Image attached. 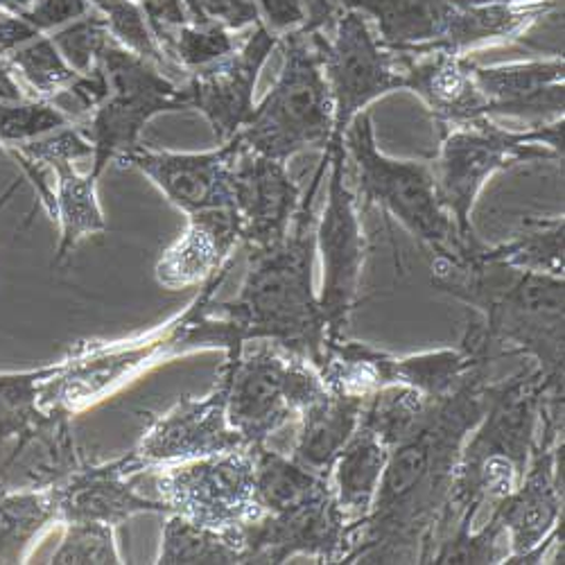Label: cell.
Returning a JSON list of instances; mask_svg holds the SVG:
<instances>
[{"label": "cell", "instance_id": "obj_10", "mask_svg": "<svg viewBox=\"0 0 565 565\" xmlns=\"http://www.w3.org/2000/svg\"><path fill=\"white\" fill-rule=\"evenodd\" d=\"M107 75L105 100L82 122L90 140V174L100 179L109 163L140 143V131L161 114L191 111L185 84H177L150 60L134 55L114 39L105 45L98 62Z\"/></svg>", "mask_w": 565, "mask_h": 565}, {"label": "cell", "instance_id": "obj_46", "mask_svg": "<svg viewBox=\"0 0 565 565\" xmlns=\"http://www.w3.org/2000/svg\"><path fill=\"white\" fill-rule=\"evenodd\" d=\"M303 12H306V25L301 28V32L306 34H331L338 19L342 17L344 0H301Z\"/></svg>", "mask_w": 565, "mask_h": 565}, {"label": "cell", "instance_id": "obj_36", "mask_svg": "<svg viewBox=\"0 0 565 565\" xmlns=\"http://www.w3.org/2000/svg\"><path fill=\"white\" fill-rule=\"evenodd\" d=\"M254 461V491L263 513H278L288 509L328 482L326 478L310 473L292 457L274 452L267 446H256Z\"/></svg>", "mask_w": 565, "mask_h": 565}, {"label": "cell", "instance_id": "obj_45", "mask_svg": "<svg viewBox=\"0 0 565 565\" xmlns=\"http://www.w3.org/2000/svg\"><path fill=\"white\" fill-rule=\"evenodd\" d=\"M256 6L260 23L278 39L306 25V12L301 0H256Z\"/></svg>", "mask_w": 565, "mask_h": 565}, {"label": "cell", "instance_id": "obj_30", "mask_svg": "<svg viewBox=\"0 0 565 565\" xmlns=\"http://www.w3.org/2000/svg\"><path fill=\"white\" fill-rule=\"evenodd\" d=\"M390 446L366 428H358L338 455L331 470V487L347 523L355 530L366 521L379 493Z\"/></svg>", "mask_w": 565, "mask_h": 565}, {"label": "cell", "instance_id": "obj_16", "mask_svg": "<svg viewBox=\"0 0 565 565\" xmlns=\"http://www.w3.org/2000/svg\"><path fill=\"white\" fill-rule=\"evenodd\" d=\"M331 150V177H328V200L317 220V252L321 254L323 282L319 306L326 319L328 342L342 340L344 326L358 303L360 278L364 265V231L358 198L347 183V152L342 146Z\"/></svg>", "mask_w": 565, "mask_h": 565}, {"label": "cell", "instance_id": "obj_7", "mask_svg": "<svg viewBox=\"0 0 565 565\" xmlns=\"http://www.w3.org/2000/svg\"><path fill=\"white\" fill-rule=\"evenodd\" d=\"M282 68L267 96L254 105L241 129L249 152L288 163L306 150H326L333 140L335 109L312 39L297 30L282 34Z\"/></svg>", "mask_w": 565, "mask_h": 565}, {"label": "cell", "instance_id": "obj_19", "mask_svg": "<svg viewBox=\"0 0 565 565\" xmlns=\"http://www.w3.org/2000/svg\"><path fill=\"white\" fill-rule=\"evenodd\" d=\"M243 150L238 131L209 152H170L138 143L120 154L116 163L148 177L166 200L188 217L233 206V166Z\"/></svg>", "mask_w": 565, "mask_h": 565}, {"label": "cell", "instance_id": "obj_28", "mask_svg": "<svg viewBox=\"0 0 565 565\" xmlns=\"http://www.w3.org/2000/svg\"><path fill=\"white\" fill-rule=\"evenodd\" d=\"M558 8L561 0H476L452 17L433 49L468 55L478 45L518 39Z\"/></svg>", "mask_w": 565, "mask_h": 565}, {"label": "cell", "instance_id": "obj_22", "mask_svg": "<svg viewBox=\"0 0 565 565\" xmlns=\"http://www.w3.org/2000/svg\"><path fill=\"white\" fill-rule=\"evenodd\" d=\"M143 476L131 455L107 463H77L62 478L51 482L60 525L66 523H107L125 525L140 513H170L161 500H150L134 489Z\"/></svg>", "mask_w": 565, "mask_h": 565}, {"label": "cell", "instance_id": "obj_42", "mask_svg": "<svg viewBox=\"0 0 565 565\" xmlns=\"http://www.w3.org/2000/svg\"><path fill=\"white\" fill-rule=\"evenodd\" d=\"M191 21L215 23L228 32H241L260 23L256 0H183Z\"/></svg>", "mask_w": 565, "mask_h": 565}, {"label": "cell", "instance_id": "obj_31", "mask_svg": "<svg viewBox=\"0 0 565 565\" xmlns=\"http://www.w3.org/2000/svg\"><path fill=\"white\" fill-rule=\"evenodd\" d=\"M53 525H60V513L51 484L0 489V563H25Z\"/></svg>", "mask_w": 565, "mask_h": 565}, {"label": "cell", "instance_id": "obj_20", "mask_svg": "<svg viewBox=\"0 0 565 565\" xmlns=\"http://www.w3.org/2000/svg\"><path fill=\"white\" fill-rule=\"evenodd\" d=\"M57 369L60 364L53 362L30 371L0 373V448L10 441L17 444L8 466L30 446L39 444L45 457L43 473L51 482L79 463L71 435V418L41 407L43 387Z\"/></svg>", "mask_w": 565, "mask_h": 565}, {"label": "cell", "instance_id": "obj_26", "mask_svg": "<svg viewBox=\"0 0 565 565\" xmlns=\"http://www.w3.org/2000/svg\"><path fill=\"white\" fill-rule=\"evenodd\" d=\"M241 245V222L231 209L188 215L185 231L161 254L154 276L166 290L200 288L222 267L233 263Z\"/></svg>", "mask_w": 565, "mask_h": 565}, {"label": "cell", "instance_id": "obj_43", "mask_svg": "<svg viewBox=\"0 0 565 565\" xmlns=\"http://www.w3.org/2000/svg\"><path fill=\"white\" fill-rule=\"evenodd\" d=\"M88 0H34L32 8L23 14L25 19L39 34H51L90 12Z\"/></svg>", "mask_w": 565, "mask_h": 565}, {"label": "cell", "instance_id": "obj_23", "mask_svg": "<svg viewBox=\"0 0 565 565\" xmlns=\"http://www.w3.org/2000/svg\"><path fill=\"white\" fill-rule=\"evenodd\" d=\"M233 211L241 222V243L265 252L286 238L301 204V188L288 163L243 150L233 166Z\"/></svg>", "mask_w": 565, "mask_h": 565}, {"label": "cell", "instance_id": "obj_3", "mask_svg": "<svg viewBox=\"0 0 565 565\" xmlns=\"http://www.w3.org/2000/svg\"><path fill=\"white\" fill-rule=\"evenodd\" d=\"M478 249L437 258L433 286L480 315L498 358L527 355L550 387H563V276L491 263Z\"/></svg>", "mask_w": 565, "mask_h": 565}, {"label": "cell", "instance_id": "obj_44", "mask_svg": "<svg viewBox=\"0 0 565 565\" xmlns=\"http://www.w3.org/2000/svg\"><path fill=\"white\" fill-rule=\"evenodd\" d=\"M138 6L143 8V12L148 17V23H150L157 41L161 43L163 53L168 51V45H170L174 32L181 25L191 21V17H188V10L183 6V0H138Z\"/></svg>", "mask_w": 565, "mask_h": 565}, {"label": "cell", "instance_id": "obj_24", "mask_svg": "<svg viewBox=\"0 0 565 565\" xmlns=\"http://www.w3.org/2000/svg\"><path fill=\"white\" fill-rule=\"evenodd\" d=\"M473 79L489 118L509 116L534 125L563 118L565 62L561 55L500 66H478L473 62Z\"/></svg>", "mask_w": 565, "mask_h": 565}, {"label": "cell", "instance_id": "obj_25", "mask_svg": "<svg viewBox=\"0 0 565 565\" xmlns=\"http://www.w3.org/2000/svg\"><path fill=\"white\" fill-rule=\"evenodd\" d=\"M405 88L416 93L433 114L437 129L470 125L487 116L482 93L473 79V62L444 49L394 55Z\"/></svg>", "mask_w": 565, "mask_h": 565}, {"label": "cell", "instance_id": "obj_17", "mask_svg": "<svg viewBox=\"0 0 565 565\" xmlns=\"http://www.w3.org/2000/svg\"><path fill=\"white\" fill-rule=\"evenodd\" d=\"M235 364L238 360H224L217 383L206 396H183L168 412L152 418L129 452L140 473L146 476L166 466L247 448V441L231 428L226 414Z\"/></svg>", "mask_w": 565, "mask_h": 565}, {"label": "cell", "instance_id": "obj_1", "mask_svg": "<svg viewBox=\"0 0 565 565\" xmlns=\"http://www.w3.org/2000/svg\"><path fill=\"white\" fill-rule=\"evenodd\" d=\"M491 364H478L414 435L390 448L373 509L344 563H428L463 441L489 403Z\"/></svg>", "mask_w": 565, "mask_h": 565}, {"label": "cell", "instance_id": "obj_9", "mask_svg": "<svg viewBox=\"0 0 565 565\" xmlns=\"http://www.w3.org/2000/svg\"><path fill=\"white\" fill-rule=\"evenodd\" d=\"M495 360L480 321L473 319L459 347L418 355H394L362 342H344V338L328 342L319 375L331 392L360 398H369L387 385H405L430 398H444L455 392L478 364Z\"/></svg>", "mask_w": 565, "mask_h": 565}, {"label": "cell", "instance_id": "obj_4", "mask_svg": "<svg viewBox=\"0 0 565 565\" xmlns=\"http://www.w3.org/2000/svg\"><path fill=\"white\" fill-rule=\"evenodd\" d=\"M550 390L563 387H550L534 364L507 381L491 383L484 416L463 441L433 550L448 527L473 523L487 502L495 504L521 484Z\"/></svg>", "mask_w": 565, "mask_h": 565}, {"label": "cell", "instance_id": "obj_33", "mask_svg": "<svg viewBox=\"0 0 565 565\" xmlns=\"http://www.w3.org/2000/svg\"><path fill=\"white\" fill-rule=\"evenodd\" d=\"M437 401L405 385H387L364 401L360 426L392 448L428 420Z\"/></svg>", "mask_w": 565, "mask_h": 565}, {"label": "cell", "instance_id": "obj_12", "mask_svg": "<svg viewBox=\"0 0 565 565\" xmlns=\"http://www.w3.org/2000/svg\"><path fill=\"white\" fill-rule=\"evenodd\" d=\"M319 369L271 342L243 351L233 369L226 414L247 446H265L292 416L326 394Z\"/></svg>", "mask_w": 565, "mask_h": 565}, {"label": "cell", "instance_id": "obj_40", "mask_svg": "<svg viewBox=\"0 0 565 565\" xmlns=\"http://www.w3.org/2000/svg\"><path fill=\"white\" fill-rule=\"evenodd\" d=\"M504 532L495 518L473 532V523H455L437 541L428 563H502L500 541Z\"/></svg>", "mask_w": 565, "mask_h": 565}, {"label": "cell", "instance_id": "obj_18", "mask_svg": "<svg viewBox=\"0 0 565 565\" xmlns=\"http://www.w3.org/2000/svg\"><path fill=\"white\" fill-rule=\"evenodd\" d=\"M247 563H286L297 554L319 563H344L353 527L340 511L331 480L278 513H263L243 527Z\"/></svg>", "mask_w": 565, "mask_h": 565}, {"label": "cell", "instance_id": "obj_27", "mask_svg": "<svg viewBox=\"0 0 565 565\" xmlns=\"http://www.w3.org/2000/svg\"><path fill=\"white\" fill-rule=\"evenodd\" d=\"M476 0H344L379 25V39L394 55L428 51L444 36L452 17Z\"/></svg>", "mask_w": 565, "mask_h": 565}, {"label": "cell", "instance_id": "obj_21", "mask_svg": "<svg viewBox=\"0 0 565 565\" xmlns=\"http://www.w3.org/2000/svg\"><path fill=\"white\" fill-rule=\"evenodd\" d=\"M278 41L276 34L258 23L231 55L202 71L188 73L185 90L191 98V109L209 120L217 143H226L238 134L254 111L258 75L269 55L278 49Z\"/></svg>", "mask_w": 565, "mask_h": 565}, {"label": "cell", "instance_id": "obj_32", "mask_svg": "<svg viewBox=\"0 0 565 565\" xmlns=\"http://www.w3.org/2000/svg\"><path fill=\"white\" fill-rule=\"evenodd\" d=\"M161 565H238L247 563L243 527L213 530L168 513L157 556Z\"/></svg>", "mask_w": 565, "mask_h": 565}, {"label": "cell", "instance_id": "obj_14", "mask_svg": "<svg viewBox=\"0 0 565 565\" xmlns=\"http://www.w3.org/2000/svg\"><path fill=\"white\" fill-rule=\"evenodd\" d=\"M254 446L154 470L159 500L185 521L238 530L263 515L254 491Z\"/></svg>", "mask_w": 565, "mask_h": 565}, {"label": "cell", "instance_id": "obj_6", "mask_svg": "<svg viewBox=\"0 0 565 565\" xmlns=\"http://www.w3.org/2000/svg\"><path fill=\"white\" fill-rule=\"evenodd\" d=\"M439 138L433 166L437 193L468 252L480 247L470 215L482 188L495 172L532 161L563 159V118L532 125L523 131L480 118L470 125L444 129Z\"/></svg>", "mask_w": 565, "mask_h": 565}, {"label": "cell", "instance_id": "obj_35", "mask_svg": "<svg viewBox=\"0 0 565 565\" xmlns=\"http://www.w3.org/2000/svg\"><path fill=\"white\" fill-rule=\"evenodd\" d=\"M478 256L513 269L563 276V215L552 220H525V231L513 241L478 249Z\"/></svg>", "mask_w": 565, "mask_h": 565}, {"label": "cell", "instance_id": "obj_38", "mask_svg": "<svg viewBox=\"0 0 565 565\" xmlns=\"http://www.w3.org/2000/svg\"><path fill=\"white\" fill-rule=\"evenodd\" d=\"M235 49H238V43H235L233 32H228L226 28L215 23L188 21L174 32L166 57L170 60L174 71L195 73L224 60Z\"/></svg>", "mask_w": 565, "mask_h": 565}, {"label": "cell", "instance_id": "obj_29", "mask_svg": "<svg viewBox=\"0 0 565 565\" xmlns=\"http://www.w3.org/2000/svg\"><path fill=\"white\" fill-rule=\"evenodd\" d=\"M364 401L366 398L353 394L328 390L299 414V435L290 457L310 473L331 480L338 455L360 428Z\"/></svg>", "mask_w": 565, "mask_h": 565}, {"label": "cell", "instance_id": "obj_5", "mask_svg": "<svg viewBox=\"0 0 565 565\" xmlns=\"http://www.w3.org/2000/svg\"><path fill=\"white\" fill-rule=\"evenodd\" d=\"M231 267L233 263L200 286L198 297L185 306L183 312L146 333L111 342L88 340L75 344L71 353L57 362V373L45 383L41 407L73 418L114 396L148 369L170 358L198 351L193 342V326L202 317L206 303L213 301L222 288Z\"/></svg>", "mask_w": 565, "mask_h": 565}, {"label": "cell", "instance_id": "obj_48", "mask_svg": "<svg viewBox=\"0 0 565 565\" xmlns=\"http://www.w3.org/2000/svg\"><path fill=\"white\" fill-rule=\"evenodd\" d=\"M23 181H25V177H17L8 188H6V191H3V195H0V213H3L6 211V206L14 200V195L21 191V185H23Z\"/></svg>", "mask_w": 565, "mask_h": 565}, {"label": "cell", "instance_id": "obj_39", "mask_svg": "<svg viewBox=\"0 0 565 565\" xmlns=\"http://www.w3.org/2000/svg\"><path fill=\"white\" fill-rule=\"evenodd\" d=\"M53 565H120L127 563L116 543V527L107 523H66L64 539L53 552Z\"/></svg>", "mask_w": 565, "mask_h": 565}, {"label": "cell", "instance_id": "obj_8", "mask_svg": "<svg viewBox=\"0 0 565 565\" xmlns=\"http://www.w3.org/2000/svg\"><path fill=\"white\" fill-rule=\"evenodd\" d=\"M344 152L355 168V198L364 206L379 204L412 235L430 247L437 258L470 254L457 235L455 222L439 200L433 166L426 161H398L375 143L371 111H362L344 134Z\"/></svg>", "mask_w": 565, "mask_h": 565}, {"label": "cell", "instance_id": "obj_41", "mask_svg": "<svg viewBox=\"0 0 565 565\" xmlns=\"http://www.w3.org/2000/svg\"><path fill=\"white\" fill-rule=\"evenodd\" d=\"M51 39L64 55V60L79 73H88L98 66L105 45L111 41V34L103 17L90 10L86 17L51 32Z\"/></svg>", "mask_w": 565, "mask_h": 565}, {"label": "cell", "instance_id": "obj_2", "mask_svg": "<svg viewBox=\"0 0 565 565\" xmlns=\"http://www.w3.org/2000/svg\"><path fill=\"white\" fill-rule=\"evenodd\" d=\"M328 163L331 150L326 148L286 238L271 249L252 252L238 297L213 303L231 335L228 360H241L247 342L254 340L271 342L317 369L323 364L328 331L312 286V269L317 256L315 198Z\"/></svg>", "mask_w": 565, "mask_h": 565}, {"label": "cell", "instance_id": "obj_37", "mask_svg": "<svg viewBox=\"0 0 565 565\" xmlns=\"http://www.w3.org/2000/svg\"><path fill=\"white\" fill-rule=\"evenodd\" d=\"M88 3L103 17L111 39L120 43L122 49L150 60L163 73L174 71L148 23L143 8L138 6V0H88Z\"/></svg>", "mask_w": 565, "mask_h": 565}, {"label": "cell", "instance_id": "obj_34", "mask_svg": "<svg viewBox=\"0 0 565 565\" xmlns=\"http://www.w3.org/2000/svg\"><path fill=\"white\" fill-rule=\"evenodd\" d=\"M6 62L21 82L30 100L57 103L75 84L79 73L64 60L51 34L36 36L12 51Z\"/></svg>", "mask_w": 565, "mask_h": 565}, {"label": "cell", "instance_id": "obj_11", "mask_svg": "<svg viewBox=\"0 0 565 565\" xmlns=\"http://www.w3.org/2000/svg\"><path fill=\"white\" fill-rule=\"evenodd\" d=\"M491 518L509 539L507 565H536L563 545V390L545 394L525 476L493 504Z\"/></svg>", "mask_w": 565, "mask_h": 565}, {"label": "cell", "instance_id": "obj_47", "mask_svg": "<svg viewBox=\"0 0 565 565\" xmlns=\"http://www.w3.org/2000/svg\"><path fill=\"white\" fill-rule=\"evenodd\" d=\"M34 0H0V17H19L32 8Z\"/></svg>", "mask_w": 565, "mask_h": 565}, {"label": "cell", "instance_id": "obj_13", "mask_svg": "<svg viewBox=\"0 0 565 565\" xmlns=\"http://www.w3.org/2000/svg\"><path fill=\"white\" fill-rule=\"evenodd\" d=\"M17 161L23 177L34 188L53 174V206L51 220L60 228V243L53 265H62L88 235L107 231V217L98 200V179L90 172L82 174L75 163L93 157V146L79 125H71L25 143L3 148Z\"/></svg>", "mask_w": 565, "mask_h": 565}, {"label": "cell", "instance_id": "obj_15", "mask_svg": "<svg viewBox=\"0 0 565 565\" xmlns=\"http://www.w3.org/2000/svg\"><path fill=\"white\" fill-rule=\"evenodd\" d=\"M315 43L333 96L335 129L331 146H342L349 125L379 98L405 88L396 57L358 10H344L331 34H308Z\"/></svg>", "mask_w": 565, "mask_h": 565}]
</instances>
